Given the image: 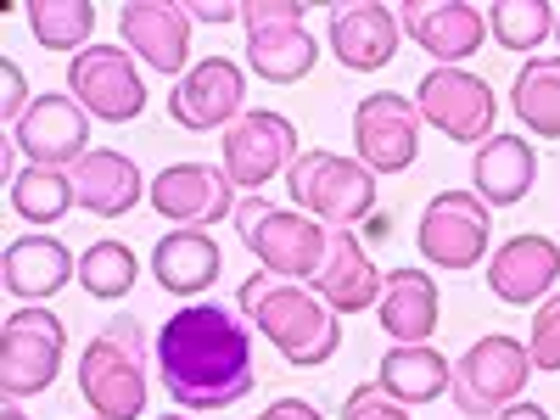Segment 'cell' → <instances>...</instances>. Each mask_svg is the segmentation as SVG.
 <instances>
[{"label":"cell","mask_w":560,"mask_h":420,"mask_svg":"<svg viewBox=\"0 0 560 420\" xmlns=\"http://www.w3.org/2000/svg\"><path fill=\"white\" fill-rule=\"evenodd\" d=\"M415 107H420V124H432L448 140H465V147L493 140L499 102H493L488 79L465 73V68H432L427 79L415 84Z\"/></svg>","instance_id":"obj_10"},{"label":"cell","mask_w":560,"mask_h":420,"mask_svg":"<svg viewBox=\"0 0 560 420\" xmlns=\"http://www.w3.org/2000/svg\"><path fill=\"white\" fill-rule=\"evenodd\" d=\"M242 23H247V68L258 79L269 84L308 79L319 45L303 28V7H292V0H253V7H242Z\"/></svg>","instance_id":"obj_9"},{"label":"cell","mask_w":560,"mask_h":420,"mask_svg":"<svg viewBox=\"0 0 560 420\" xmlns=\"http://www.w3.org/2000/svg\"><path fill=\"white\" fill-rule=\"evenodd\" d=\"M236 230H242V247L280 280H308L319 275V258H325V230L319 219H308L303 208H269L264 197H247L236 208Z\"/></svg>","instance_id":"obj_5"},{"label":"cell","mask_w":560,"mask_h":420,"mask_svg":"<svg viewBox=\"0 0 560 420\" xmlns=\"http://www.w3.org/2000/svg\"><path fill=\"white\" fill-rule=\"evenodd\" d=\"M560 12L544 7V0H499L488 12V34L504 45V51H538V45L555 34Z\"/></svg>","instance_id":"obj_31"},{"label":"cell","mask_w":560,"mask_h":420,"mask_svg":"<svg viewBox=\"0 0 560 420\" xmlns=\"http://www.w3.org/2000/svg\"><path fill=\"white\" fill-rule=\"evenodd\" d=\"M12 147L39 168H73L84 152H96L90 147V113L73 96H34V107L12 129Z\"/></svg>","instance_id":"obj_16"},{"label":"cell","mask_w":560,"mask_h":420,"mask_svg":"<svg viewBox=\"0 0 560 420\" xmlns=\"http://www.w3.org/2000/svg\"><path fill=\"white\" fill-rule=\"evenodd\" d=\"M404 23L393 7H331V51L348 73H376L398 57Z\"/></svg>","instance_id":"obj_21"},{"label":"cell","mask_w":560,"mask_h":420,"mask_svg":"<svg viewBox=\"0 0 560 420\" xmlns=\"http://www.w3.org/2000/svg\"><path fill=\"white\" fill-rule=\"evenodd\" d=\"M185 12H191V23H242V7H185Z\"/></svg>","instance_id":"obj_37"},{"label":"cell","mask_w":560,"mask_h":420,"mask_svg":"<svg viewBox=\"0 0 560 420\" xmlns=\"http://www.w3.org/2000/svg\"><path fill=\"white\" fill-rule=\"evenodd\" d=\"M555 39H560V23H555Z\"/></svg>","instance_id":"obj_42"},{"label":"cell","mask_w":560,"mask_h":420,"mask_svg":"<svg viewBox=\"0 0 560 420\" xmlns=\"http://www.w3.org/2000/svg\"><path fill=\"white\" fill-rule=\"evenodd\" d=\"M219 152H224V174L236 179V191L247 185V191H264V185L275 174H287L303 152H298V129L292 118H280V113H242L236 124L224 129L219 140Z\"/></svg>","instance_id":"obj_12"},{"label":"cell","mask_w":560,"mask_h":420,"mask_svg":"<svg viewBox=\"0 0 560 420\" xmlns=\"http://www.w3.org/2000/svg\"><path fill=\"white\" fill-rule=\"evenodd\" d=\"M62 353H68V331L51 308H39V303L12 308L7 325H0V393H7V404L51 387L62 370Z\"/></svg>","instance_id":"obj_7"},{"label":"cell","mask_w":560,"mask_h":420,"mask_svg":"<svg viewBox=\"0 0 560 420\" xmlns=\"http://www.w3.org/2000/svg\"><path fill=\"white\" fill-rule=\"evenodd\" d=\"M158 420H197V415H185V409H168V415H158Z\"/></svg>","instance_id":"obj_41"},{"label":"cell","mask_w":560,"mask_h":420,"mask_svg":"<svg viewBox=\"0 0 560 420\" xmlns=\"http://www.w3.org/2000/svg\"><path fill=\"white\" fill-rule=\"evenodd\" d=\"M79 393L96 420H140L147 409V331L140 319H107L79 353Z\"/></svg>","instance_id":"obj_3"},{"label":"cell","mask_w":560,"mask_h":420,"mask_svg":"<svg viewBox=\"0 0 560 420\" xmlns=\"http://www.w3.org/2000/svg\"><path fill=\"white\" fill-rule=\"evenodd\" d=\"M308 287L331 303V314H364V308L382 303L387 275L370 264V253H364V242L353 236V230H331V236H325L319 275L308 280Z\"/></svg>","instance_id":"obj_19"},{"label":"cell","mask_w":560,"mask_h":420,"mask_svg":"<svg viewBox=\"0 0 560 420\" xmlns=\"http://www.w3.org/2000/svg\"><path fill=\"white\" fill-rule=\"evenodd\" d=\"M538 179V152L527 135H493L471 158V191L488 208H516Z\"/></svg>","instance_id":"obj_23"},{"label":"cell","mask_w":560,"mask_h":420,"mask_svg":"<svg viewBox=\"0 0 560 420\" xmlns=\"http://www.w3.org/2000/svg\"><path fill=\"white\" fill-rule=\"evenodd\" d=\"M342 420H409V409H404L382 382H364V387H353V393H348Z\"/></svg>","instance_id":"obj_34"},{"label":"cell","mask_w":560,"mask_h":420,"mask_svg":"<svg viewBox=\"0 0 560 420\" xmlns=\"http://www.w3.org/2000/svg\"><path fill=\"white\" fill-rule=\"evenodd\" d=\"M28 28H34V39L45 45V51H79V45L96 34V7H84V0H34Z\"/></svg>","instance_id":"obj_30"},{"label":"cell","mask_w":560,"mask_h":420,"mask_svg":"<svg viewBox=\"0 0 560 420\" xmlns=\"http://www.w3.org/2000/svg\"><path fill=\"white\" fill-rule=\"evenodd\" d=\"M79 197H73V174L68 168H39V163H28L18 179H12V208H18V219H28V224H57L68 208H73Z\"/></svg>","instance_id":"obj_29"},{"label":"cell","mask_w":560,"mask_h":420,"mask_svg":"<svg viewBox=\"0 0 560 420\" xmlns=\"http://www.w3.org/2000/svg\"><path fill=\"white\" fill-rule=\"evenodd\" d=\"M73 275H79L73 253H68L57 236H45V230H34V236H18V242L7 247V292L23 298V303L57 298Z\"/></svg>","instance_id":"obj_25"},{"label":"cell","mask_w":560,"mask_h":420,"mask_svg":"<svg viewBox=\"0 0 560 420\" xmlns=\"http://www.w3.org/2000/svg\"><path fill=\"white\" fill-rule=\"evenodd\" d=\"M247 113V73L230 62V57H202L191 62L174 90H168V118L179 129H230Z\"/></svg>","instance_id":"obj_15"},{"label":"cell","mask_w":560,"mask_h":420,"mask_svg":"<svg viewBox=\"0 0 560 420\" xmlns=\"http://www.w3.org/2000/svg\"><path fill=\"white\" fill-rule=\"evenodd\" d=\"M493 242V208L477 191H438L420 213L415 247L438 269H477Z\"/></svg>","instance_id":"obj_8"},{"label":"cell","mask_w":560,"mask_h":420,"mask_svg":"<svg viewBox=\"0 0 560 420\" xmlns=\"http://www.w3.org/2000/svg\"><path fill=\"white\" fill-rule=\"evenodd\" d=\"M287 191L325 230H353V224L376 219V174H370L359 158H342V152L308 147L287 168Z\"/></svg>","instance_id":"obj_4"},{"label":"cell","mask_w":560,"mask_h":420,"mask_svg":"<svg viewBox=\"0 0 560 420\" xmlns=\"http://www.w3.org/2000/svg\"><path fill=\"white\" fill-rule=\"evenodd\" d=\"M376 314H382V331L393 337V348L432 342V331H438V280L427 269H393Z\"/></svg>","instance_id":"obj_24"},{"label":"cell","mask_w":560,"mask_h":420,"mask_svg":"<svg viewBox=\"0 0 560 420\" xmlns=\"http://www.w3.org/2000/svg\"><path fill=\"white\" fill-rule=\"evenodd\" d=\"M0 420H28V415H23L18 404H7V409H0Z\"/></svg>","instance_id":"obj_40"},{"label":"cell","mask_w":560,"mask_h":420,"mask_svg":"<svg viewBox=\"0 0 560 420\" xmlns=\"http://www.w3.org/2000/svg\"><path fill=\"white\" fill-rule=\"evenodd\" d=\"M398 23L438 68H459L488 39V18L465 0H409V7H398Z\"/></svg>","instance_id":"obj_17"},{"label":"cell","mask_w":560,"mask_h":420,"mask_svg":"<svg viewBox=\"0 0 560 420\" xmlns=\"http://www.w3.org/2000/svg\"><path fill=\"white\" fill-rule=\"evenodd\" d=\"M242 319L253 325L258 337H269L280 348V359L308 370V364H325L337 348H342V325L331 314L314 287L303 280H280V275H247L242 280Z\"/></svg>","instance_id":"obj_2"},{"label":"cell","mask_w":560,"mask_h":420,"mask_svg":"<svg viewBox=\"0 0 560 420\" xmlns=\"http://www.w3.org/2000/svg\"><path fill=\"white\" fill-rule=\"evenodd\" d=\"M152 275L158 287L174 298H202L213 280H219V247L208 230H168V236L152 247Z\"/></svg>","instance_id":"obj_26"},{"label":"cell","mask_w":560,"mask_h":420,"mask_svg":"<svg viewBox=\"0 0 560 420\" xmlns=\"http://www.w3.org/2000/svg\"><path fill=\"white\" fill-rule=\"evenodd\" d=\"M353 152L370 174H404L420 152V107L376 90L353 107Z\"/></svg>","instance_id":"obj_14"},{"label":"cell","mask_w":560,"mask_h":420,"mask_svg":"<svg viewBox=\"0 0 560 420\" xmlns=\"http://www.w3.org/2000/svg\"><path fill=\"white\" fill-rule=\"evenodd\" d=\"M152 208L179 224V230H208L219 219H236V179L213 163H168L158 179H152Z\"/></svg>","instance_id":"obj_13"},{"label":"cell","mask_w":560,"mask_h":420,"mask_svg":"<svg viewBox=\"0 0 560 420\" xmlns=\"http://www.w3.org/2000/svg\"><path fill=\"white\" fill-rule=\"evenodd\" d=\"M124 45L158 73H191V12L168 7V0H135L118 12Z\"/></svg>","instance_id":"obj_18"},{"label":"cell","mask_w":560,"mask_h":420,"mask_svg":"<svg viewBox=\"0 0 560 420\" xmlns=\"http://www.w3.org/2000/svg\"><path fill=\"white\" fill-rule=\"evenodd\" d=\"M68 174H73V197H79V208H84V213H96V219H124L140 197L152 191V185L140 179L135 158H124V152H113V147L84 152Z\"/></svg>","instance_id":"obj_22"},{"label":"cell","mask_w":560,"mask_h":420,"mask_svg":"<svg viewBox=\"0 0 560 420\" xmlns=\"http://www.w3.org/2000/svg\"><path fill=\"white\" fill-rule=\"evenodd\" d=\"M364 236H370V242H387V236H393V219H387V213H376V219L364 224Z\"/></svg>","instance_id":"obj_39"},{"label":"cell","mask_w":560,"mask_h":420,"mask_svg":"<svg viewBox=\"0 0 560 420\" xmlns=\"http://www.w3.org/2000/svg\"><path fill=\"white\" fill-rule=\"evenodd\" d=\"M258 420H325V415H319L308 398H275V404H269Z\"/></svg>","instance_id":"obj_36"},{"label":"cell","mask_w":560,"mask_h":420,"mask_svg":"<svg viewBox=\"0 0 560 420\" xmlns=\"http://www.w3.org/2000/svg\"><path fill=\"white\" fill-rule=\"evenodd\" d=\"M376 382L404 404V409H420V404H438L454 382V359H443L432 342H420V348H387L382 370H376Z\"/></svg>","instance_id":"obj_27"},{"label":"cell","mask_w":560,"mask_h":420,"mask_svg":"<svg viewBox=\"0 0 560 420\" xmlns=\"http://www.w3.org/2000/svg\"><path fill=\"white\" fill-rule=\"evenodd\" d=\"M0 79H7V96H0V118H7L12 129L23 124V113L34 107V96H28V79H23V68L7 57V62H0Z\"/></svg>","instance_id":"obj_35"},{"label":"cell","mask_w":560,"mask_h":420,"mask_svg":"<svg viewBox=\"0 0 560 420\" xmlns=\"http://www.w3.org/2000/svg\"><path fill=\"white\" fill-rule=\"evenodd\" d=\"M527 353L538 370H560V292L538 303L533 314V337H527Z\"/></svg>","instance_id":"obj_33"},{"label":"cell","mask_w":560,"mask_h":420,"mask_svg":"<svg viewBox=\"0 0 560 420\" xmlns=\"http://www.w3.org/2000/svg\"><path fill=\"white\" fill-rule=\"evenodd\" d=\"M68 96L107 124H129L147 113V84H140V68L124 45H90L68 62Z\"/></svg>","instance_id":"obj_11"},{"label":"cell","mask_w":560,"mask_h":420,"mask_svg":"<svg viewBox=\"0 0 560 420\" xmlns=\"http://www.w3.org/2000/svg\"><path fill=\"white\" fill-rule=\"evenodd\" d=\"M135 275H140V264H135V253L124 242H96V247L79 253V287L90 298H102V303L124 298L135 287Z\"/></svg>","instance_id":"obj_32"},{"label":"cell","mask_w":560,"mask_h":420,"mask_svg":"<svg viewBox=\"0 0 560 420\" xmlns=\"http://www.w3.org/2000/svg\"><path fill=\"white\" fill-rule=\"evenodd\" d=\"M533 353H527V342H516V337H504V331H493V337H482V342H471L459 359H454V382H448V398H454V409L459 415H471V420H482V415H499V409H510L522 393H527V376H533Z\"/></svg>","instance_id":"obj_6"},{"label":"cell","mask_w":560,"mask_h":420,"mask_svg":"<svg viewBox=\"0 0 560 420\" xmlns=\"http://www.w3.org/2000/svg\"><path fill=\"white\" fill-rule=\"evenodd\" d=\"M158 376L185 415L242 404L258 387L253 325L219 303H185L158 331Z\"/></svg>","instance_id":"obj_1"},{"label":"cell","mask_w":560,"mask_h":420,"mask_svg":"<svg viewBox=\"0 0 560 420\" xmlns=\"http://www.w3.org/2000/svg\"><path fill=\"white\" fill-rule=\"evenodd\" d=\"M510 107L527 124V135L560 140V57H527L516 90H510Z\"/></svg>","instance_id":"obj_28"},{"label":"cell","mask_w":560,"mask_h":420,"mask_svg":"<svg viewBox=\"0 0 560 420\" xmlns=\"http://www.w3.org/2000/svg\"><path fill=\"white\" fill-rule=\"evenodd\" d=\"M493 420H549V409H544V404H533V398H516L510 409H499Z\"/></svg>","instance_id":"obj_38"},{"label":"cell","mask_w":560,"mask_h":420,"mask_svg":"<svg viewBox=\"0 0 560 420\" xmlns=\"http://www.w3.org/2000/svg\"><path fill=\"white\" fill-rule=\"evenodd\" d=\"M555 280H560V247L549 236H510L499 253H488V292L499 303H544L555 298Z\"/></svg>","instance_id":"obj_20"}]
</instances>
